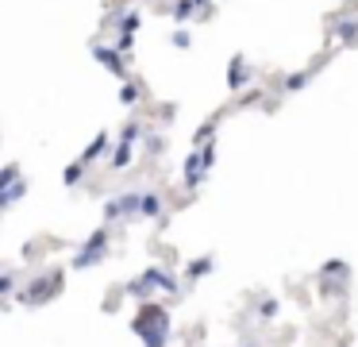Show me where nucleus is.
I'll return each instance as SVG.
<instances>
[{"label":"nucleus","instance_id":"1","mask_svg":"<svg viewBox=\"0 0 358 347\" xmlns=\"http://www.w3.org/2000/svg\"><path fill=\"white\" fill-rule=\"evenodd\" d=\"M12 178H16V166H4V170H0V189H4V185H8Z\"/></svg>","mask_w":358,"mask_h":347}]
</instances>
